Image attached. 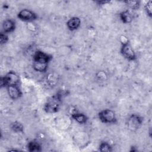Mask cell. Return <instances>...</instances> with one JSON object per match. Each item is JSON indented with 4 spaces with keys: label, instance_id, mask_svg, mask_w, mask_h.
<instances>
[{
    "label": "cell",
    "instance_id": "obj_1",
    "mask_svg": "<svg viewBox=\"0 0 152 152\" xmlns=\"http://www.w3.org/2000/svg\"><path fill=\"white\" fill-rule=\"evenodd\" d=\"M63 96L64 93L62 91H59L50 97L44 104V111L48 113H55L58 112L61 108Z\"/></svg>",
    "mask_w": 152,
    "mask_h": 152
},
{
    "label": "cell",
    "instance_id": "obj_2",
    "mask_svg": "<svg viewBox=\"0 0 152 152\" xmlns=\"http://www.w3.org/2000/svg\"><path fill=\"white\" fill-rule=\"evenodd\" d=\"M20 81L19 75L14 71H10L4 77H1V87H7L10 85H19Z\"/></svg>",
    "mask_w": 152,
    "mask_h": 152
},
{
    "label": "cell",
    "instance_id": "obj_3",
    "mask_svg": "<svg viewBox=\"0 0 152 152\" xmlns=\"http://www.w3.org/2000/svg\"><path fill=\"white\" fill-rule=\"evenodd\" d=\"M144 121V118L136 113L131 115L127 119L126 125L129 130L132 132L137 131L142 125Z\"/></svg>",
    "mask_w": 152,
    "mask_h": 152
},
{
    "label": "cell",
    "instance_id": "obj_4",
    "mask_svg": "<svg viewBox=\"0 0 152 152\" xmlns=\"http://www.w3.org/2000/svg\"><path fill=\"white\" fill-rule=\"evenodd\" d=\"M120 52L124 58L129 61H134L137 59L136 53L128 40L122 43Z\"/></svg>",
    "mask_w": 152,
    "mask_h": 152
},
{
    "label": "cell",
    "instance_id": "obj_5",
    "mask_svg": "<svg viewBox=\"0 0 152 152\" xmlns=\"http://www.w3.org/2000/svg\"><path fill=\"white\" fill-rule=\"evenodd\" d=\"M99 120L104 124H116L117 118L115 112L109 109H103L98 113Z\"/></svg>",
    "mask_w": 152,
    "mask_h": 152
},
{
    "label": "cell",
    "instance_id": "obj_6",
    "mask_svg": "<svg viewBox=\"0 0 152 152\" xmlns=\"http://www.w3.org/2000/svg\"><path fill=\"white\" fill-rule=\"evenodd\" d=\"M52 55L48 54L43 51L37 50H36L33 57L34 62H37L44 64H48L52 59Z\"/></svg>",
    "mask_w": 152,
    "mask_h": 152
},
{
    "label": "cell",
    "instance_id": "obj_7",
    "mask_svg": "<svg viewBox=\"0 0 152 152\" xmlns=\"http://www.w3.org/2000/svg\"><path fill=\"white\" fill-rule=\"evenodd\" d=\"M17 17L23 21H33L37 19V14L28 9H23L17 14Z\"/></svg>",
    "mask_w": 152,
    "mask_h": 152
},
{
    "label": "cell",
    "instance_id": "obj_8",
    "mask_svg": "<svg viewBox=\"0 0 152 152\" xmlns=\"http://www.w3.org/2000/svg\"><path fill=\"white\" fill-rule=\"evenodd\" d=\"M6 88L8 94L12 100H17L22 96L23 93L19 85H10L7 86Z\"/></svg>",
    "mask_w": 152,
    "mask_h": 152
},
{
    "label": "cell",
    "instance_id": "obj_9",
    "mask_svg": "<svg viewBox=\"0 0 152 152\" xmlns=\"http://www.w3.org/2000/svg\"><path fill=\"white\" fill-rule=\"evenodd\" d=\"M81 26V20L78 17H72L66 22V27L70 31L77 30Z\"/></svg>",
    "mask_w": 152,
    "mask_h": 152
},
{
    "label": "cell",
    "instance_id": "obj_10",
    "mask_svg": "<svg viewBox=\"0 0 152 152\" xmlns=\"http://www.w3.org/2000/svg\"><path fill=\"white\" fill-rule=\"evenodd\" d=\"M15 22L12 19H7L2 23V31L8 34L14 31L15 29Z\"/></svg>",
    "mask_w": 152,
    "mask_h": 152
},
{
    "label": "cell",
    "instance_id": "obj_11",
    "mask_svg": "<svg viewBox=\"0 0 152 152\" xmlns=\"http://www.w3.org/2000/svg\"><path fill=\"white\" fill-rule=\"evenodd\" d=\"M71 118L79 124H85L87 123L88 118L86 115L83 113L75 112L71 113Z\"/></svg>",
    "mask_w": 152,
    "mask_h": 152
},
{
    "label": "cell",
    "instance_id": "obj_12",
    "mask_svg": "<svg viewBox=\"0 0 152 152\" xmlns=\"http://www.w3.org/2000/svg\"><path fill=\"white\" fill-rule=\"evenodd\" d=\"M27 150L30 152H38L42 150V145L36 140H31L29 141L27 145Z\"/></svg>",
    "mask_w": 152,
    "mask_h": 152
},
{
    "label": "cell",
    "instance_id": "obj_13",
    "mask_svg": "<svg viewBox=\"0 0 152 152\" xmlns=\"http://www.w3.org/2000/svg\"><path fill=\"white\" fill-rule=\"evenodd\" d=\"M119 17L121 21L124 24H129L132 21V15L129 10H125L119 14Z\"/></svg>",
    "mask_w": 152,
    "mask_h": 152
},
{
    "label": "cell",
    "instance_id": "obj_14",
    "mask_svg": "<svg viewBox=\"0 0 152 152\" xmlns=\"http://www.w3.org/2000/svg\"><path fill=\"white\" fill-rule=\"evenodd\" d=\"M10 128L12 131L15 132L19 133V132H23L24 131V126L23 125L18 122V121H14L10 124Z\"/></svg>",
    "mask_w": 152,
    "mask_h": 152
},
{
    "label": "cell",
    "instance_id": "obj_15",
    "mask_svg": "<svg viewBox=\"0 0 152 152\" xmlns=\"http://www.w3.org/2000/svg\"><path fill=\"white\" fill-rule=\"evenodd\" d=\"M48 68V64H40L37 62L33 63V68L34 71L40 72H46Z\"/></svg>",
    "mask_w": 152,
    "mask_h": 152
},
{
    "label": "cell",
    "instance_id": "obj_16",
    "mask_svg": "<svg viewBox=\"0 0 152 152\" xmlns=\"http://www.w3.org/2000/svg\"><path fill=\"white\" fill-rule=\"evenodd\" d=\"M124 2L129 8L133 10L139 9L141 5V2L140 1H125Z\"/></svg>",
    "mask_w": 152,
    "mask_h": 152
},
{
    "label": "cell",
    "instance_id": "obj_17",
    "mask_svg": "<svg viewBox=\"0 0 152 152\" xmlns=\"http://www.w3.org/2000/svg\"><path fill=\"white\" fill-rule=\"evenodd\" d=\"M99 151L102 152H110L113 151L111 145L106 141H102L99 147Z\"/></svg>",
    "mask_w": 152,
    "mask_h": 152
},
{
    "label": "cell",
    "instance_id": "obj_18",
    "mask_svg": "<svg viewBox=\"0 0 152 152\" xmlns=\"http://www.w3.org/2000/svg\"><path fill=\"white\" fill-rule=\"evenodd\" d=\"M151 5H152V1H147V2L144 5L145 11L147 15L150 18L152 17V12H151L152 6Z\"/></svg>",
    "mask_w": 152,
    "mask_h": 152
},
{
    "label": "cell",
    "instance_id": "obj_19",
    "mask_svg": "<svg viewBox=\"0 0 152 152\" xmlns=\"http://www.w3.org/2000/svg\"><path fill=\"white\" fill-rule=\"evenodd\" d=\"M8 41V36L7 34L5 33L3 31H1L0 33V43L1 45L5 44Z\"/></svg>",
    "mask_w": 152,
    "mask_h": 152
},
{
    "label": "cell",
    "instance_id": "obj_20",
    "mask_svg": "<svg viewBox=\"0 0 152 152\" xmlns=\"http://www.w3.org/2000/svg\"><path fill=\"white\" fill-rule=\"evenodd\" d=\"M97 5H104L105 4H107L108 2H109V1H94Z\"/></svg>",
    "mask_w": 152,
    "mask_h": 152
}]
</instances>
